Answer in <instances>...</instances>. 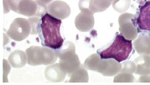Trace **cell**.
<instances>
[{
    "label": "cell",
    "instance_id": "cell-1",
    "mask_svg": "<svg viewBox=\"0 0 150 85\" xmlns=\"http://www.w3.org/2000/svg\"><path fill=\"white\" fill-rule=\"evenodd\" d=\"M61 20L46 13L40 18L37 30L42 45L54 50L60 48L64 39L60 33Z\"/></svg>",
    "mask_w": 150,
    "mask_h": 85
},
{
    "label": "cell",
    "instance_id": "cell-2",
    "mask_svg": "<svg viewBox=\"0 0 150 85\" xmlns=\"http://www.w3.org/2000/svg\"><path fill=\"white\" fill-rule=\"evenodd\" d=\"M132 49V40H128L121 34L117 35L108 48L99 52L102 59H113L118 62L126 60Z\"/></svg>",
    "mask_w": 150,
    "mask_h": 85
},
{
    "label": "cell",
    "instance_id": "cell-3",
    "mask_svg": "<svg viewBox=\"0 0 150 85\" xmlns=\"http://www.w3.org/2000/svg\"><path fill=\"white\" fill-rule=\"evenodd\" d=\"M54 50L60 59L59 65L61 69L68 75L81 65L75 52V45L72 42H65L60 48Z\"/></svg>",
    "mask_w": 150,
    "mask_h": 85
},
{
    "label": "cell",
    "instance_id": "cell-4",
    "mask_svg": "<svg viewBox=\"0 0 150 85\" xmlns=\"http://www.w3.org/2000/svg\"><path fill=\"white\" fill-rule=\"evenodd\" d=\"M27 63L33 66L52 64L57 59V53L53 49L46 47L32 46L26 50Z\"/></svg>",
    "mask_w": 150,
    "mask_h": 85
},
{
    "label": "cell",
    "instance_id": "cell-5",
    "mask_svg": "<svg viewBox=\"0 0 150 85\" xmlns=\"http://www.w3.org/2000/svg\"><path fill=\"white\" fill-rule=\"evenodd\" d=\"M31 27L28 20L22 18L15 19L7 31L11 39L21 42L26 39L31 33Z\"/></svg>",
    "mask_w": 150,
    "mask_h": 85
},
{
    "label": "cell",
    "instance_id": "cell-6",
    "mask_svg": "<svg viewBox=\"0 0 150 85\" xmlns=\"http://www.w3.org/2000/svg\"><path fill=\"white\" fill-rule=\"evenodd\" d=\"M15 12L26 16L42 17L47 13V6H42L33 0H20Z\"/></svg>",
    "mask_w": 150,
    "mask_h": 85
},
{
    "label": "cell",
    "instance_id": "cell-7",
    "mask_svg": "<svg viewBox=\"0 0 150 85\" xmlns=\"http://www.w3.org/2000/svg\"><path fill=\"white\" fill-rule=\"evenodd\" d=\"M134 17L132 14L125 13L118 18L120 34L128 40H134L137 36V29L132 21Z\"/></svg>",
    "mask_w": 150,
    "mask_h": 85
},
{
    "label": "cell",
    "instance_id": "cell-8",
    "mask_svg": "<svg viewBox=\"0 0 150 85\" xmlns=\"http://www.w3.org/2000/svg\"><path fill=\"white\" fill-rule=\"evenodd\" d=\"M122 69V64L113 59H99L96 66L94 72L100 73L104 76H115L120 72Z\"/></svg>",
    "mask_w": 150,
    "mask_h": 85
},
{
    "label": "cell",
    "instance_id": "cell-9",
    "mask_svg": "<svg viewBox=\"0 0 150 85\" xmlns=\"http://www.w3.org/2000/svg\"><path fill=\"white\" fill-rule=\"evenodd\" d=\"M47 13L59 20L67 18L71 13L69 5L62 1H55L47 6Z\"/></svg>",
    "mask_w": 150,
    "mask_h": 85
},
{
    "label": "cell",
    "instance_id": "cell-10",
    "mask_svg": "<svg viewBox=\"0 0 150 85\" xmlns=\"http://www.w3.org/2000/svg\"><path fill=\"white\" fill-rule=\"evenodd\" d=\"M95 21L93 14L81 12L75 18V27L81 32H88L93 28Z\"/></svg>",
    "mask_w": 150,
    "mask_h": 85
},
{
    "label": "cell",
    "instance_id": "cell-11",
    "mask_svg": "<svg viewBox=\"0 0 150 85\" xmlns=\"http://www.w3.org/2000/svg\"><path fill=\"white\" fill-rule=\"evenodd\" d=\"M67 74L61 69L59 63L47 67L45 71V79L51 82H62L65 79Z\"/></svg>",
    "mask_w": 150,
    "mask_h": 85
},
{
    "label": "cell",
    "instance_id": "cell-12",
    "mask_svg": "<svg viewBox=\"0 0 150 85\" xmlns=\"http://www.w3.org/2000/svg\"><path fill=\"white\" fill-rule=\"evenodd\" d=\"M137 22L140 30L150 31V0L140 8Z\"/></svg>",
    "mask_w": 150,
    "mask_h": 85
},
{
    "label": "cell",
    "instance_id": "cell-13",
    "mask_svg": "<svg viewBox=\"0 0 150 85\" xmlns=\"http://www.w3.org/2000/svg\"><path fill=\"white\" fill-rule=\"evenodd\" d=\"M145 31L139 35L133 45L139 54L150 55V32Z\"/></svg>",
    "mask_w": 150,
    "mask_h": 85
},
{
    "label": "cell",
    "instance_id": "cell-14",
    "mask_svg": "<svg viewBox=\"0 0 150 85\" xmlns=\"http://www.w3.org/2000/svg\"><path fill=\"white\" fill-rule=\"evenodd\" d=\"M134 63L136 66V74L142 75L150 73V55L141 54L134 60Z\"/></svg>",
    "mask_w": 150,
    "mask_h": 85
},
{
    "label": "cell",
    "instance_id": "cell-15",
    "mask_svg": "<svg viewBox=\"0 0 150 85\" xmlns=\"http://www.w3.org/2000/svg\"><path fill=\"white\" fill-rule=\"evenodd\" d=\"M8 60L10 65L14 68H22L27 63L26 52L20 50H16L9 55Z\"/></svg>",
    "mask_w": 150,
    "mask_h": 85
},
{
    "label": "cell",
    "instance_id": "cell-16",
    "mask_svg": "<svg viewBox=\"0 0 150 85\" xmlns=\"http://www.w3.org/2000/svg\"><path fill=\"white\" fill-rule=\"evenodd\" d=\"M68 76L70 80L69 82H88L89 80L88 73L84 65L81 64L79 67L74 70Z\"/></svg>",
    "mask_w": 150,
    "mask_h": 85
},
{
    "label": "cell",
    "instance_id": "cell-17",
    "mask_svg": "<svg viewBox=\"0 0 150 85\" xmlns=\"http://www.w3.org/2000/svg\"><path fill=\"white\" fill-rule=\"evenodd\" d=\"M113 1L112 0H90V9L94 14L107 10Z\"/></svg>",
    "mask_w": 150,
    "mask_h": 85
},
{
    "label": "cell",
    "instance_id": "cell-18",
    "mask_svg": "<svg viewBox=\"0 0 150 85\" xmlns=\"http://www.w3.org/2000/svg\"><path fill=\"white\" fill-rule=\"evenodd\" d=\"M131 3V0H114L112 6L116 12L122 13L128 10Z\"/></svg>",
    "mask_w": 150,
    "mask_h": 85
},
{
    "label": "cell",
    "instance_id": "cell-19",
    "mask_svg": "<svg viewBox=\"0 0 150 85\" xmlns=\"http://www.w3.org/2000/svg\"><path fill=\"white\" fill-rule=\"evenodd\" d=\"M135 81L132 74L120 72L114 78V82H132Z\"/></svg>",
    "mask_w": 150,
    "mask_h": 85
},
{
    "label": "cell",
    "instance_id": "cell-20",
    "mask_svg": "<svg viewBox=\"0 0 150 85\" xmlns=\"http://www.w3.org/2000/svg\"><path fill=\"white\" fill-rule=\"evenodd\" d=\"M122 69L121 72L128 73H135L136 66L134 62L131 61H125L122 63Z\"/></svg>",
    "mask_w": 150,
    "mask_h": 85
},
{
    "label": "cell",
    "instance_id": "cell-21",
    "mask_svg": "<svg viewBox=\"0 0 150 85\" xmlns=\"http://www.w3.org/2000/svg\"><path fill=\"white\" fill-rule=\"evenodd\" d=\"M40 19L39 17L35 16V17H30L28 19L30 27H31V33L30 35H37L38 34V32L37 28L38 23L40 21Z\"/></svg>",
    "mask_w": 150,
    "mask_h": 85
},
{
    "label": "cell",
    "instance_id": "cell-22",
    "mask_svg": "<svg viewBox=\"0 0 150 85\" xmlns=\"http://www.w3.org/2000/svg\"><path fill=\"white\" fill-rule=\"evenodd\" d=\"M140 82H150V73L147 74L142 75L138 80Z\"/></svg>",
    "mask_w": 150,
    "mask_h": 85
},
{
    "label": "cell",
    "instance_id": "cell-23",
    "mask_svg": "<svg viewBox=\"0 0 150 85\" xmlns=\"http://www.w3.org/2000/svg\"><path fill=\"white\" fill-rule=\"evenodd\" d=\"M53 0H35V1L42 6L46 7L50 4Z\"/></svg>",
    "mask_w": 150,
    "mask_h": 85
},
{
    "label": "cell",
    "instance_id": "cell-24",
    "mask_svg": "<svg viewBox=\"0 0 150 85\" xmlns=\"http://www.w3.org/2000/svg\"><path fill=\"white\" fill-rule=\"evenodd\" d=\"M142 0H137V2L139 3V2H140V1H142Z\"/></svg>",
    "mask_w": 150,
    "mask_h": 85
},
{
    "label": "cell",
    "instance_id": "cell-25",
    "mask_svg": "<svg viewBox=\"0 0 150 85\" xmlns=\"http://www.w3.org/2000/svg\"><path fill=\"white\" fill-rule=\"evenodd\" d=\"M112 1H114V0H112Z\"/></svg>",
    "mask_w": 150,
    "mask_h": 85
},
{
    "label": "cell",
    "instance_id": "cell-26",
    "mask_svg": "<svg viewBox=\"0 0 150 85\" xmlns=\"http://www.w3.org/2000/svg\"></svg>",
    "mask_w": 150,
    "mask_h": 85
},
{
    "label": "cell",
    "instance_id": "cell-27",
    "mask_svg": "<svg viewBox=\"0 0 150 85\" xmlns=\"http://www.w3.org/2000/svg\"></svg>",
    "mask_w": 150,
    "mask_h": 85
}]
</instances>
